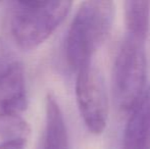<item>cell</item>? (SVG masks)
<instances>
[{
	"label": "cell",
	"instance_id": "cell-7",
	"mask_svg": "<svg viewBox=\"0 0 150 149\" xmlns=\"http://www.w3.org/2000/svg\"><path fill=\"white\" fill-rule=\"evenodd\" d=\"M45 129L41 149H69V135L59 104L52 95L46 97Z\"/></svg>",
	"mask_w": 150,
	"mask_h": 149
},
{
	"label": "cell",
	"instance_id": "cell-3",
	"mask_svg": "<svg viewBox=\"0 0 150 149\" xmlns=\"http://www.w3.org/2000/svg\"><path fill=\"white\" fill-rule=\"evenodd\" d=\"M148 86L144 43L126 37L119 48L113 66V95L117 105L128 112Z\"/></svg>",
	"mask_w": 150,
	"mask_h": 149
},
{
	"label": "cell",
	"instance_id": "cell-8",
	"mask_svg": "<svg viewBox=\"0 0 150 149\" xmlns=\"http://www.w3.org/2000/svg\"><path fill=\"white\" fill-rule=\"evenodd\" d=\"M124 18L126 37L145 43L150 26V1H125Z\"/></svg>",
	"mask_w": 150,
	"mask_h": 149
},
{
	"label": "cell",
	"instance_id": "cell-6",
	"mask_svg": "<svg viewBox=\"0 0 150 149\" xmlns=\"http://www.w3.org/2000/svg\"><path fill=\"white\" fill-rule=\"evenodd\" d=\"M128 113L122 149H150V86Z\"/></svg>",
	"mask_w": 150,
	"mask_h": 149
},
{
	"label": "cell",
	"instance_id": "cell-4",
	"mask_svg": "<svg viewBox=\"0 0 150 149\" xmlns=\"http://www.w3.org/2000/svg\"><path fill=\"white\" fill-rule=\"evenodd\" d=\"M76 98L88 130L95 135L103 133L108 119V95L101 73L92 62L77 72Z\"/></svg>",
	"mask_w": 150,
	"mask_h": 149
},
{
	"label": "cell",
	"instance_id": "cell-5",
	"mask_svg": "<svg viewBox=\"0 0 150 149\" xmlns=\"http://www.w3.org/2000/svg\"><path fill=\"white\" fill-rule=\"evenodd\" d=\"M27 107V88L22 64L14 61L0 78V131L26 139L29 128L21 114Z\"/></svg>",
	"mask_w": 150,
	"mask_h": 149
},
{
	"label": "cell",
	"instance_id": "cell-1",
	"mask_svg": "<svg viewBox=\"0 0 150 149\" xmlns=\"http://www.w3.org/2000/svg\"><path fill=\"white\" fill-rule=\"evenodd\" d=\"M115 12V2L108 0L85 1L80 5L65 39V56L74 71L92 62L94 53L108 37Z\"/></svg>",
	"mask_w": 150,
	"mask_h": 149
},
{
	"label": "cell",
	"instance_id": "cell-9",
	"mask_svg": "<svg viewBox=\"0 0 150 149\" xmlns=\"http://www.w3.org/2000/svg\"><path fill=\"white\" fill-rule=\"evenodd\" d=\"M14 60L11 59L10 53L8 52L5 44L0 40V78L10 68Z\"/></svg>",
	"mask_w": 150,
	"mask_h": 149
},
{
	"label": "cell",
	"instance_id": "cell-2",
	"mask_svg": "<svg viewBox=\"0 0 150 149\" xmlns=\"http://www.w3.org/2000/svg\"><path fill=\"white\" fill-rule=\"evenodd\" d=\"M10 30L24 49H33L53 34L69 14L71 1H16L12 3Z\"/></svg>",
	"mask_w": 150,
	"mask_h": 149
},
{
	"label": "cell",
	"instance_id": "cell-10",
	"mask_svg": "<svg viewBox=\"0 0 150 149\" xmlns=\"http://www.w3.org/2000/svg\"><path fill=\"white\" fill-rule=\"evenodd\" d=\"M0 149H26V139L14 138L6 139L0 143Z\"/></svg>",
	"mask_w": 150,
	"mask_h": 149
}]
</instances>
